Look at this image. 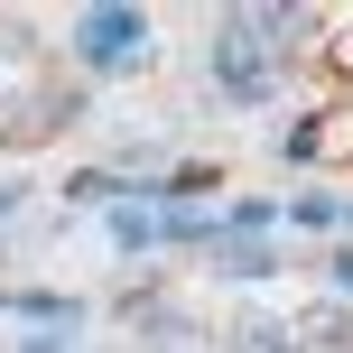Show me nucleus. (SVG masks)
Instances as JSON below:
<instances>
[{"instance_id":"obj_1","label":"nucleus","mask_w":353,"mask_h":353,"mask_svg":"<svg viewBox=\"0 0 353 353\" xmlns=\"http://www.w3.org/2000/svg\"><path fill=\"white\" fill-rule=\"evenodd\" d=\"M65 47L84 56V74H140V65H149V19L103 0V10H84V19L65 28Z\"/></svg>"},{"instance_id":"obj_2","label":"nucleus","mask_w":353,"mask_h":353,"mask_svg":"<svg viewBox=\"0 0 353 353\" xmlns=\"http://www.w3.org/2000/svg\"><path fill=\"white\" fill-rule=\"evenodd\" d=\"M214 84H223L232 103H270V56L251 47V19H242V10L214 28Z\"/></svg>"},{"instance_id":"obj_3","label":"nucleus","mask_w":353,"mask_h":353,"mask_svg":"<svg viewBox=\"0 0 353 353\" xmlns=\"http://www.w3.org/2000/svg\"><path fill=\"white\" fill-rule=\"evenodd\" d=\"M288 353H353V307H307L298 325H288Z\"/></svg>"},{"instance_id":"obj_4","label":"nucleus","mask_w":353,"mask_h":353,"mask_svg":"<svg viewBox=\"0 0 353 353\" xmlns=\"http://www.w3.org/2000/svg\"><path fill=\"white\" fill-rule=\"evenodd\" d=\"M205 242H214V261H223V279H270V270H279V261H270V251H261V242H232V232H223V223H214V232H205Z\"/></svg>"},{"instance_id":"obj_5","label":"nucleus","mask_w":353,"mask_h":353,"mask_svg":"<svg viewBox=\"0 0 353 353\" xmlns=\"http://www.w3.org/2000/svg\"><path fill=\"white\" fill-rule=\"evenodd\" d=\"M232 353H288V325L279 316H242L232 325Z\"/></svg>"},{"instance_id":"obj_6","label":"nucleus","mask_w":353,"mask_h":353,"mask_svg":"<svg viewBox=\"0 0 353 353\" xmlns=\"http://www.w3.org/2000/svg\"><path fill=\"white\" fill-rule=\"evenodd\" d=\"M112 232H121L130 251H149V242H168V232H159V214H149V205H112Z\"/></svg>"},{"instance_id":"obj_7","label":"nucleus","mask_w":353,"mask_h":353,"mask_svg":"<svg viewBox=\"0 0 353 353\" xmlns=\"http://www.w3.org/2000/svg\"><path fill=\"white\" fill-rule=\"evenodd\" d=\"M65 195H74V205H112V195H121V186H112L103 168H84V176H74V186H65Z\"/></svg>"},{"instance_id":"obj_8","label":"nucleus","mask_w":353,"mask_h":353,"mask_svg":"<svg viewBox=\"0 0 353 353\" xmlns=\"http://www.w3.org/2000/svg\"><path fill=\"white\" fill-rule=\"evenodd\" d=\"M288 214H298L307 232H325V223H335V195H298V205H288Z\"/></svg>"},{"instance_id":"obj_9","label":"nucleus","mask_w":353,"mask_h":353,"mask_svg":"<svg viewBox=\"0 0 353 353\" xmlns=\"http://www.w3.org/2000/svg\"><path fill=\"white\" fill-rule=\"evenodd\" d=\"M325 279H335V307L353 298V251H335V261H325Z\"/></svg>"},{"instance_id":"obj_10","label":"nucleus","mask_w":353,"mask_h":353,"mask_svg":"<svg viewBox=\"0 0 353 353\" xmlns=\"http://www.w3.org/2000/svg\"><path fill=\"white\" fill-rule=\"evenodd\" d=\"M19 195H28V186H10V176H0V223H10V214H19Z\"/></svg>"},{"instance_id":"obj_11","label":"nucleus","mask_w":353,"mask_h":353,"mask_svg":"<svg viewBox=\"0 0 353 353\" xmlns=\"http://www.w3.org/2000/svg\"><path fill=\"white\" fill-rule=\"evenodd\" d=\"M335 223H353V205H335Z\"/></svg>"}]
</instances>
